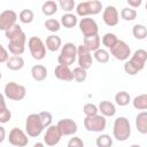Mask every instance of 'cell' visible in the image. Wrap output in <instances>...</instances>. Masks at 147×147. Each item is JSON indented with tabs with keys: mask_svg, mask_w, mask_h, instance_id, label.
Segmentation results:
<instances>
[{
	"mask_svg": "<svg viewBox=\"0 0 147 147\" xmlns=\"http://www.w3.org/2000/svg\"><path fill=\"white\" fill-rule=\"evenodd\" d=\"M113 136L118 141H125L130 138L131 124L126 117L119 116L115 119L114 125H113Z\"/></svg>",
	"mask_w": 147,
	"mask_h": 147,
	"instance_id": "cell-1",
	"label": "cell"
},
{
	"mask_svg": "<svg viewBox=\"0 0 147 147\" xmlns=\"http://www.w3.org/2000/svg\"><path fill=\"white\" fill-rule=\"evenodd\" d=\"M75 9L77 15L82 17L88 15H98L102 10V3L99 0H87L84 2H79Z\"/></svg>",
	"mask_w": 147,
	"mask_h": 147,
	"instance_id": "cell-2",
	"label": "cell"
},
{
	"mask_svg": "<svg viewBox=\"0 0 147 147\" xmlns=\"http://www.w3.org/2000/svg\"><path fill=\"white\" fill-rule=\"evenodd\" d=\"M44 125L39 117V114H30L25 121V132L31 138H37L41 134Z\"/></svg>",
	"mask_w": 147,
	"mask_h": 147,
	"instance_id": "cell-3",
	"label": "cell"
},
{
	"mask_svg": "<svg viewBox=\"0 0 147 147\" xmlns=\"http://www.w3.org/2000/svg\"><path fill=\"white\" fill-rule=\"evenodd\" d=\"M107 121L103 115H92L85 116L84 118V127L90 132H101L106 129Z\"/></svg>",
	"mask_w": 147,
	"mask_h": 147,
	"instance_id": "cell-4",
	"label": "cell"
},
{
	"mask_svg": "<svg viewBox=\"0 0 147 147\" xmlns=\"http://www.w3.org/2000/svg\"><path fill=\"white\" fill-rule=\"evenodd\" d=\"M5 96L13 101H21L25 98L26 88L23 85H20L15 82H9L5 86Z\"/></svg>",
	"mask_w": 147,
	"mask_h": 147,
	"instance_id": "cell-5",
	"label": "cell"
},
{
	"mask_svg": "<svg viewBox=\"0 0 147 147\" xmlns=\"http://www.w3.org/2000/svg\"><path fill=\"white\" fill-rule=\"evenodd\" d=\"M28 47H29V51H30V53L34 60L40 61L46 56L45 42L39 37H36V36L31 37L28 41Z\"/></svg>",
	"mask_w": 147,
	"mask_h": 147,
	"instance_id": "cell-6",
	"label": "cell"
},
{
	"mask_svg": "<svg viewBox=\"0 0 147 147\" xmlns=\"http://www.w3.org/2000/svg\"><path fill=\"white\" fill-rule=\"evenodd\" d=\"M25 42H26V36L25 33L22 31L21 33H18L17 36H15L14 38L9 39L8 42V51L13 54V55H21L24 53L25 51Z\"/></svg>",
	"mask_w": 147,
	"mask_h": 147,
	"instance_id": "cell-7",
	"label": "cell"
},
{
	"mask_svg": "<svg viewBox=\"0 0 147 147\" xmlns=\"http://www.w3.org/2000/svg\"><path fill=\"white\" fill-rule=\"evenodd\" d=\"M109 49L111 55L118 61H126L131 56V48L123 40H117L116 44Z\"/></svg>",
	"mask_w": 147,
	"mask_h": 147,
	"instance_id": "cell-8",
	"label": "cell"
},
{
	"mask_svg": "<svg viewBox=\"0 0 147 147\" xmlns=\"http://www.w3.org/2000/svg\"><path fill=\"white\" fill-rule=\"evenodd\" d=\"M77 61L78 65L84 68L85 70L90 69L93 64V57H92V52H90L83 44L77 46Z\"/></svg>",
	"mask_w": 147,
	"mask_h": 147,
	"instance_id": "cell-9",
	"label": "cell"
},
{
	"mask_svg": "<svg viewBox=\"0 0 147 147\" xmlns=\"http://www.w3.org/2000/svg\"><path fill=\"white\" fill-rule=\"evenodd\" d=\"M78 25H79V30L84 37L94 36V34H98V32H99V26H98L96 22L91 17H87V16L83 17L78 22Z\"/></svg>",
	"mask_w": 147,
	"mask_h": 147,
	"instance_id": "cell-10",
	"label": "cell"
},
{
	"mask_svg": "<svg viewBox=\"0 0 147 147\" xmlns=\"http://www.w3.org/2000/svg\"><path fill=\"white\" fill-rule=\"evenodd\" d=\"M9 144L16 147H24L29 144V138L28 134L22 131L18 127H13L9 132V137H8Z\"/></svg>",
	"mask_w": 147,
	"mask_h": 147,
	"instance_id": "cell-11",
	"label": "cell"
},
{
	"mask_svg": "<svg viewBox=\"0 0 147 147\" xmlns=\"http://www.w3.org/2000/svg\"><path fill=\"white\" fill-rule=\"evenodd\" d=\"M62 137L63 136H62L60 129L57 127V125L51 124L49 126L46 127V132L44 136V144H46L47 146H55L60 142Z\"/></svg>",
	"mask_w": 147,
	"mask_h": 147,
	"instance_id": "cell-12",
	"label": "cell"
},
{
	"mask_svg": "<svg viewBox=\"0 0 147 147\" xmlns=\"http://www.w3.org/2000/svg\"><path fill=\"white\" fill-rule=\"evenodd\" d=\"M127 61L134 67V69L139 72L145 68L146 61H147V52L145 49H137L133 54H131L130 60L127 59Z\"/></svg>",
	"mask_w": 147,
	"mask_h": 147,
	"instance_id": "cell-13",
	"label": "cell"
},
{
	"mask_svg": "<svg viewBox=\"0 0 147 147\" xmlns=\"http://www.w3.org/2000/svg\"><path fill=\"white\" fill-rule=\"evenodd\" d=\"M102 20L105 22L106 25L108 26H115L118 24V21H119V14L117 11V9L114 7V6H107L105 9H103V13H102Z\"/></svg>",
	"mask_w": 147,
	"mask_h": 147,
	"instance_id": "cell-14",
	"label": "cell"
},
{
	"mask_svg": "<svg viewBox=\"0 0 147 147\" xmlns=\"http://www.w3.org/2000/svg\"><path fill=\"white\" fill-rule=\"evenodd\" d=\"M57 127L60 129L62 136H72L77 132V123L71 118H62L57 122Z\"/></svg>",
	"mask_w": 147,
	"mask_h": 147,
	"instance_id": "cell-15",
	"label": "cell"
},
{
	"mask_svg": "<svg viewBox=\"0 0 147 147\" xmlns=\"http://www.w3.org/2000/svg\"><path fill=\"white\" fill-rule=\"evenodd\" d=\"M16 20H17V14L14 10L11 9L3 10L2 13H0V30L6 31L9 26L16 23Z\"/></svg>",
	"mask_w": 147,
	"mask_h": 147,
	"instance_id": "cell-16",
	"label": "cell"
},
{
	"mask_svg": "<svg viewBox=\"0 0 147 147\" xmlns=\"http://www.w3.org/2000/svg\"><path fill=\"white\" fill-rule=\"evenodd\" d=\"M54 75L60 80H64V82L74 80V78H72V70H70V68L68 65H63V64L56 65L55 69H54Z\"/></svg>",
	"mask_w": 147,
	"mask_h": 147,
	"instance_id": "cell-17",
	"label": "cell"
},
{
	"mask_svg": "<svg viewBox=\"0 0 147 147\" xmlns=\"http://www.w3.org/2000/svg\"><path fill=\"white\" fill-rule=\"evenodd\" d=\"M83 45L90 51V52H94L98 48H100L101 45V38L99 34H94V36H90V37H84V41Z\"/></svg>",
	"mask_w": 147,
	"mask_h": 147,
	"instance_id": "cell-18",
	"label": "cell"
},
{
	"mask_svg": "<svg viewBox=\"0 0 147 147\" xmlns=\"http://www.w3.org/2000/svg\"><path fill=\"white\" fill-rule=\"evenodd\" d=\"M98 109L105 117H113L116 114V107L110 101H101L98 106Z\"/></svg>",
	"mask_w": 147,
	"mask_h": 147,
	"instance_id": "cell-19",
	"label": "cell"
},
{
	"mask_svg": "<svg viewBox=\"0 0 147 147\" xmlns=\"http://www.w3.org/2000/svg\"><path fill=\"white\" fill-rule=\"evenodd\" d=\"M6 65L10 70L18 71L24 67V60L21 55H13L8 57V60L6 61Z\"/></svg>",
	"mask_w": 147,
	"mask_h": 147,
	"instance_id": "cell-20",
	"label": "cell"
},
{
	"mask_svg": "<svg viewBox=\"0 0 147 147\" xmlns=\"http://www.w3.org/2000/svg\"><path fill=\"white\" fill-rule=\"evenodd\" d=\"M31 76L36 82H42L47 77V69L41 64H36L31 68Z\"/></svg>",
	"mask_w": 147,
	"mask_h": 147,
	"instance_id": "cell-21",
	"label": "cell"
},
{
	"mask_svg": "<svg viewBox=\"0 0 147 147\" xmlns=\"http://www.w3.org/2000/svg\"><path fill=\"white\" fill-rule=\"evenodd\" d=\"M136 127L139 133L146 134L147 133V111H141L136 117Z\"/></svg>",
	"mask_w": 147,
	"mask_h": 147,
	"instance_id": "cell-22",
	"label": "cell"
},
{
	"mask_svg": "<svg viewBox=\"0 0 147 147\" xmlns=\"http://www.w3.org/2000/svg\"><path fill=\"white\" fill-rule=\"evenodd\" d=\"M46 49L51 51V52H56L61 46H62V40L59 36L56 34H51L46 38V42H45Z\"/></svg>",
	"mask_w": 147,
	"mask_h": 147,
	"instance_id": "cell-23",
	"label": "cell"
},
{
	"mask_svg": "<svg viewBox=\"0 0 147 147\" xmlns=\"http://www.w3.org/2000/svg\"><path fill=\"white\" fill-rule=\"evenodd\" d=\"M61 25H63L64 28L67 29H71V28H75L76 24L78 23V20H77V16L74 15L72 13H65L62 15L61 17Z\"/></svg>",
	"mask_w": 147,
	"mask_h": 147,
	"instance_id": "cell-24",
	"label": "cell"
},
{
	"mask_svg": "<svg viewBox=\"0 0 147 147\" xmlns=\"http://www.w3.org/2000/svg\"><path fill=\"white\" fill-rule=\"evenodd\" d=\"M57 10H59V5L54 0H47L46 2L42 3L41 11L46 16H52V15L56 14Z\"/></svg>",
	"mask_w": 147,
	"mask_h": 147,
	"instance_id": "cell-25",
	"label": "cell"
},
{
	"mask_svg": "<svg viewBox=\"0 0 147 147\" xmlns=\"http://www.w3.org/2000/svg\"><path fill=\"white\" fill-rule=\"evenodd\" d=\"M115 101L118 106L121 107H125L131 102V95L126 92V91H121L117 92L115 95Z\"/></svg>",
	"mask_w": 147,
	"mask_h": 147,
	"instance_id": "cell-26",
	"label": "cell"
},
{
	"mask_svg": "<svg viewBox=\"0 0 147 147\" xmlns=\"http://www.w3.org/2000/svg\"><path fill=\"white\" fill-rule=\"evenodd\" d=\"M132 105L138 110H146L147 109V94L137 95L132 100Z\"/></svg>",
	"mask_w": 147,
	"mask_h": 147,
	"instance_id": "cell-27",
	"label": "cell"
},
{
	"mask_svg": "<svg viewBox=\"0 0 147 147\" xmlns=\"http://www.w3.org/2000/svg\"><path fill=\"white\" fill-rule=\"evenodd\" d=\"M132 34L138 40H144L147 37V29L142 24H136L132 28Z\"/></svg>",
	"mask_w": 147,
	"mask_h": 147,
	"instance_id": "cell-28",
	"label": "cell"
},
{
	"mask_svg": "<svg viewBox=\"0 0 147 147\" xmlns=\"http://www.w3.org/2000/svg\"><path fill=\"white\" fill-rule=\"evenodd\" d=\"M72 78L77 83H83L87 78V72H86V70L84 68H82V67L78 65L77 68H75L72 70Z\"/></svg>",
	"mask_w": 147,
	"mask_h": 147,
	"instance_id": "cell-29",
	"label": "cell"
},
{
	"mask_svg": "<svg viewBox=\"0 0 147 147\" xmlns=\"http://www.w3.org/2000/svg\"><path fill=\"white\" fill-rule=\"evenodd\" d=\"M93 57L99 63H107L109 61V53H108V51H106L103 48H98L96 51H94Z\"/></svg>",
	"mask_w": 147,
	"mask_h": 147,
	"instance_id": "cell-30",
	"label": "cell"
},
{
	"mask_svg": "<svg viewBox=\"0 0 147 147\" xmlns=\"http://www.w3.org/2000/svg\"><path fill=\"white\" fill-rule=\"evenodd\" d=\"M18 18H20V21L22 23L30 24L33 21V18H34V14H33V11L31 9H23L18 14Z\"/></svg>",
	"mask_w": 147,
	"mask_h": 147,
	"instance_id": "cell-31",
	"label": "cell"
},
{
	"mask_svg": "<svg viewBox=\"0 0 147 147\" xmlns=\"http://www.w3.org/2000/svg\"><path fill=\"white\" fill-rule=\"evenodd\" d=\"M118 40V38L116 37V34L111 33V32H108V33H105L103 37H102V45L107 48H111L116 41Z\"/></svg>",
	"mask_w": 147,
	"mask_h": 147,
	"instance_id": "cell-32",
	"label": "cell"
},
{
	"mask_svg": "<svg viewBox=\"0 0 147 147\" xmlns=\"http://www.w3.org/2000/svg\"><path fill=\"white\" fill-rule=\"evenodd\" d=\"M96 146L98 147H110L113 145V139L109 134H100L98 138H96V141H95Z\"/></svg>",
	"mask_w": 147,
	"mask_h": 147,
	"instance_id": "cell-33",
	"label": "cell"
},
{
	"mask_svg": "<svg viewBox=\"0 0 147 147\" xmlns=\"http://www.w3.org/2000/svg\"><path fill=\"white\" fill-rule=\"evenodd\" d=\"M121 17L124 21H133L137 17V11L131 7H125L121 10Z\"/></svg>",
	"mask_w": 147,
	"mask_h": 147,
	"instance_id": "cell-34",
	"label": "cell"
},
{
	"mask_svg": "<svg viewBox=\"0 0 147 147\" xmlns=\"http://www.w3.org/2000/svg\"><path fill=\"white\" fill-rule=\"evenodd\" d=\"M75 61H76V55H69V54L60 53V55L57 57L59 64H63V65H68V67L74 64Z\"/></svg>",
	"mask_w": 147,
	"mask_h": 147,
	"instance_id": "cell-35",
	"label": "cell"
},
{
	"mask_svg": "<svg viewBox=\"0 0 147 147\" xmlns=\"http://www.w3.org/2000/svg\"><path fill=\"white\" fill-rule=\"evenodd\" d=\"M44 25H45L46 30H48L51 32H57L61 29V23L57 20H55V18H48V20H46L45 23H44Z\"/></svg>",
	"mask_w": 147,
	"mask_h": 147,
	"instance_id": "cell-36",
	"label": "cell"
},
{
	"mask_svg": "<svg viewBox=\"0 0 147 147\" xmlns=\"http://www.w3.org/2000/svg\"><path fill=\"white\" fill-rule=\"evenodd\" d=\"M22 31H23V30H22L21 25L17 24V23H15V24H13L11 26H9V28L5 31V36H6V38L9 40V39L14 38L15 36H17L18 33H21Z\"/></svg>",
	"mask_w": 147,
	"mask_h": 147,
	"instance_id": "cell-37",
	"label": "cell"
},
{
	"mask_svg": "<svg viewBox=\"0 0 147 147\" xmlns=\"http://www.w3.org/2000/svg\"><path fill=\"white\" fill-rule=\"evenodd\" d=\"M59 5H60L61 9L63 11H65V13H71L76 7L75 0H60Z\"/></svg>",
	"mask_w": 147,
	"mask_h": 147,
	"instance_id": "cell-38",
	"label": "cell"
},
{
	"mask_svg": "<svg viewBox=\"0 0 147 147\" xmlns=\"http://www.w3.org/2000/svg\"><path fill=\"white\" fill-rule=\"evenodd\" d=\"M83 111L85 114V116H92V115H96L99 113V109H98V106L94 105V103H85L84 107H83Z\"/></svg>",
	"mask_w": 147,
	"mask_h": 147,
	"instance_id": "cell-39",
	"label": "cell"
},
{
	"mask_svg": "<svg viewBox=\"0 0 147 147\" xmlns=\"http://www.w3.org/2000/svg\"><path fill=\"white\" fill-rule=\"evenodd\" d=\"M39 117H40L41 123H42V125H44L45 129L52 124L53 116H52V114L49 111H41V113H39Z\"/></svg>",
	"mask_w": 147,
	"mask_h": 147,
	"instance_id": "cell-40",
	"label": "cell"
},
{
	"mask_svg": "<svg viewBox=\"0 0 147 147\" xmlns=\"http://www.w3.org/2000/svg\"><path fill=\"white\" fill-rule=\"evenodd\" d=\"M11 118V111L6 107L3 109H0V124L8 123Z\"/></svg>",
	"mask_w": 147,
	"mask_h": 147,
	"instance_id": "cell-41",
	"label": "cell"
},
{
	"mask_svg": "<svg viewBox=\"0 0 147 147\" xmlns=\"http://www.w3.org/2000/svg\"><path fill=\"white\" fill-rule=\"evenodd\" d=\"M84 141L79 137H74L68 141V147H83Z\"/></svg>",
	"mask_w": 147,
	"mask_h": 147,
	"instance_id": "cell-42",
	"label": "cell"
},
{
	"mask_svg": "<svg viewBox=\"0 0 147 147\" xmlns=\"http://www.w3.org/2000/svg\"><path fill=\"white\" fill-rule=\"evenodd\" d=\"M124 71H125L127 75H130V76H134V75L138 74V71L134 69V67H133L127 60H126L125 63H124Z\"/></svg>",
	"mask_w": 147,
	"mask_h": 147,
	"instance_id": "cell-43",
	"label": "cell"
},
{
	"mask_svg": "<svg viewBox=\"0 0 147 147\" xmlns=\"http://www.w3.org/2000/svg\"><path fill=\"white\" fill-rule=\"evenodd\" d=\"M8 57H9L8 51L0 44V63H6V61L8 60Z\"/></svg>",
	"mask_w": 147,
	"mask_h": 147,
	"instance_id": "cell-44",
	"label": "cell"
},
{
	"mask_svg": "<svg viewBox=\"0 0 147 147\" xmlns=\"http://www.w3.org/2000/svg\"><path fill=\"white\" fill-rule=\"evenodd\" d=\"M126 2L129 3V6L131 8H138V7L141 6L142 0H126Z\"/></svg>",
	"mask_w": 147,
	"mask_h": 147,
	"instance_id": "cell-45",
	"label": "cell"
},
{
	"mask_svg": "<svg viewBox=\"0 0 147 147\" xmlns=\"http://www.w3.org/2000/svg\"><path fill=\"white\" fill-rule=\"evenodd\" d=\"M5 138H6V130L3 126L0 125V144L5 140Z\"/></svg>",
	"mask_w": 147,
	"mask_h": 147,
	"instance_id": "cell-46",
	"label": "cell"
},
{
	"mask_svg": "<svg viewBox=\"0 0 147 147\" xmlns=\"http://www.w3.org/2000/svg\"><path fill=\"white\" fill-rule=\"evenodd\" d=\"M7 105H6V100H5V95L0 93V109H3L6 108Z\"/></svg>",
	"mask_w": 147,
	"mask_h": 147,
	"instance_id": "cell-47",
	"label": "cell"
},
{
	"mask_svg": "<svg viewBox=\"0 0 147 147\" xmlns=\"http://www.w3.org/2000/svg\"><path fill=\"white\" fill-rule=\"evenodd\" d=\"M44 146V142H36L34 144V147H42Z\"/></svg>",
	"mask_w": 147,
	"mask_h": 147,
	"instance_id": "cell-48",
	"label": "cell"
},
{
	"mask_svg": "<svg viewBox=\"0 0 147 147\" xmlns=\"http://www.w3.org/2000/svg\"><path fill=\"white\" fill-rule=\"evenodd\" d=\"M1 77H2V75H1V72H0V79H1Z\"/></svg>",
	"mask_w": 147,
	"mask_h": 147,
	"instance_id": "cell-49",
	"label": "cell"
},
{
	"mask_svg": "<svg viewBox=\"0 0 147 147\" xmlns=\"http://www.w3.org/2000/svg\"><path fill=\"white\" fill-rule=\"evenodd\" d=\"M57 1H60V0H57Z\"/></svg>",
	"mask_w": 147,
	"mask_h": 147,
	"instance_id": "cell-50",
	"label": "cell"
}]
</instances>
